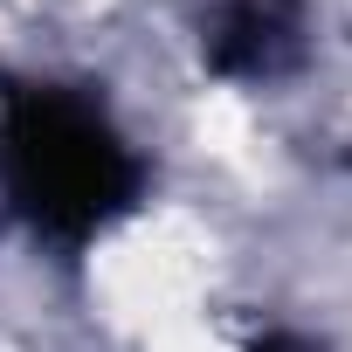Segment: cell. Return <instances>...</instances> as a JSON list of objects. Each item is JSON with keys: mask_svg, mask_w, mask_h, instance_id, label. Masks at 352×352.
Wrapping results in <instances>:
<instances>
[{"mask_svg": "<svg viewBox=\"0 0 352 352\" xmlns=\"http://www.w3.org/2000/svg\"><path fill=\"white\" fill-rule=\"evenodd\" d=\"M0 180L8 201L56 242H83L138 194V159L76 90H8L0 104Z\"/></svg>", "mask_w": 352, "mask_h": 352, "instance_id": "1", "label": "cell"}, {"mask_svg": "<svg viewBox=\"0 0 352 352\" xmlns=\"http://www.w3.org/2000/svg\"><path fill=\"white\" fill-rule=\"evenodd\" d=\"M297 56H304L297 0H228L208 21V63L221 76H283Z\"/></svg>", "mask_w": 352, "mask_h": 352, "instance_id": "2", "label": "cell"}, {"mask_svg": "<svg viewBox=\"0 0 352 352\" xmlns=\"http://www.w3.org/2000/svg\"><path fill=\"white\" fill-rule=\"evenodd\" d=\"M249 352H324V345H311V338H297V331H263Z\"/></svg>", "mask_w": 352, "mask_h": 352, "instance_id": "3", "label": "cell"}]
</instances>
